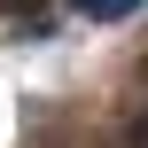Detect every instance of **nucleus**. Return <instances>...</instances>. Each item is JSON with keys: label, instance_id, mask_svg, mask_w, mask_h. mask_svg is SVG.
<instances>
[{"label": "nucleus", "instance_id": "2", "mask_svg": "<svg viewBox=\"0 0 148 148\" xmlns=\"http://www.w3.org/2000/svg\"><path fill=\"white\" fill-rule=\"evenodd\" d=\"M125 148H148V109L133 117V133H125Z\"/></svg>", "mask_w": 148, "mask_h": 148}, {"label": "nucleus", "instance_id": "1", "mask_svg": "<svg viewBox=\"0 0 148 148\" xmlns=\"http://www.w3.org/2000/svg\"><path fill=\"white\" fill-rule=\"evenodd\" d=\"M140 0H78V16H94V23H117V16H133Z\"/></svg>", "mask_w": 148, "mask_h": 148}]
</instances>
